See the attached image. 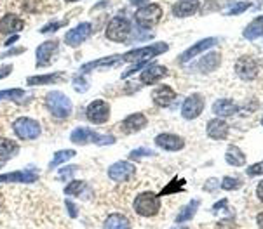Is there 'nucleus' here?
<instances>
[{"label":"nucleus","instance_id":"nucleus-51","mask_svg":"<svg viewBox=\"0 0 263 229\" xmlns=\"http://www.w3.org/2000/svg\"><path fill=\"white\" fill-rule=\"evenodd\" d=\"M171 229H188V227H185V226H174V227H171Z\"/></svg>","mask_w":263,"mask_h":229},{"label":"nucleus","instance_id":"nucleus-33","mask_svg":"<svg viewBox=\"0 0 263 229\" xmlns=\"http://www.w3.org/2000/svg\"><path fill=\"white\" fill-rule=\"evenodd\" d=\"M75 156V149H61V151H58L56 155H54L53 161L49 163V170H53L54 167H58V165H61L63 161H68L70 158Z\"/></svg>","mask_w":263,"mask_h":229},{"label":"nucleus","instance_id":"nucleus-49","mask_svg":"<svg viewBox=\"0 0 263 229\" xmlns=\"http://www.w3.org/2000/svg\"><path fill=\"white\" fill-rule=\"evenodd\" d=\"M16 40H18V35H14V37H11L9 40L6 42V47H11V45H13V43H14Z\"/></svg>","mask_w":263,"mask_h":229},{"label":"nucleus","instance_id":"nucleus-25","mask_svg":"<svg viewBox=\"0 0 263 229\" xmlns=\"http://www.w3.org/2000/svg\"><path fill=\"white\" fill-rule=\"evenodd\" d=\"M120 58L122 56H108V58H103V59H98V61H93V63H87L80 68V73H87L91 72L94 68H110V66H115L120 63Z\"/></svg>","mask_w":263,"mask_h":229},{"label":"nucleus","instance_id":"nucleus-16","mask_svg":"<svg viewBox=\"0 0 263 229\" xmlns=\"http://www.w3.org/2000/svg\"><path fill=\"white\" fill-rule=\"evenodd\" d=\"M167 73H169V72H167L166 66L152 65V66H148L147 70H143V72H141L140 80H141V84H145V85H154L155 82L160 80V78L167 77Z\"/></svg>","mask_w":263,"mask_h":229},{"label":"nucleus","instance_id":"nucleus-5","mask_svg":"<svg viewBox=\"0 0 263 229\" xmlns=\"http://www.w3.org/2000/svg\"><path fill=\"white\" fill-rule=\"evenodd\" d=\"M13 130L21 141H33V139H37L42 132L40 124H38L37 120H33V118H28V117L18 118L13 125Z\"/></svg>","mask_w":263,"mask_h":229},{"label":"nucleus","instance_id":"nucleus-23","mask_svg":"<svg viewBox=\"0 0 263 229\" xmlns=\"http://www.w3.org/2000/svg\"><path fill=\"white\" fill-rule=\"evenodd\" d=\"M222 56H220V52H209L206 54L202 59H199L197 63V70L201 73H211L214 72V70L220 66V63H222V59H220Z\"/></svg>","mask_w":263,"mask_h":229},{"label":"nucleus","instance_id":"nucleus-48","mask_svg":"<svg viewBox=\"0 0 263 229\" xmlns=\"http://www.w3.org/2000/svg\"><path fill=\"white\" fill-rule=\"evenodd\" d=\"M256 222H258V227L263 229V212H260V214H258V217H256Z\"/></svg>","mask_w":263,"mask_h":229},{"label":"nucleus","instance_id":"nucleus-18","mask_svg":"<svg viewBox=\"0 0 263 229\" xmlns=\"http://www.w3.org/2000/svg\"><path fill=\"white\" fill-rule=\"evenodd\" d=\"M152 99H154L157 106L166 108V106H169L171 102L176 99V92L167 85H159V87H155L154 92H152Z\"/></svg>","mask_w":263,"mask_h":229},{"label":"nucleus","instance_id":"nucleus-3","mask_svg":"<svg viewBox=\"0 0 263 229\" xmlns=\"http://www.w3.org/2000/svg\"><path fill=\"white\" fill-rule=\"evenodd\" d=\"M169 49V45L164 42H157L154 45H147V47H140V49H133L129 52H125L122 56V61L125 63H143V61H150L152 58L160 56L166 50Z\"/></svg>","mask_w":263,"mask_h":229},{"label":"nucleus","instance_id":"nucleus-27","mask_svg":"<svg viewBox=\"0 0 263 229\" xmlns=\"http://www.w3.org/2000/svg\"><path fill=\"white\" fill-rule=\"evenodd\" d=\"M18 151H19V146L16 144L14 141L6 139V137L0 139V163L11 160L13 156L18 155Z\"/></svg>","mask_w":263,"mask_h":229},{"label":"nucleus","instance_id":"nucleus-20","mask_svg":"<svg viewBox=\"0 0 263 229\" xmlns=\"http://www.w3.org/2000/svg\"><path fill=\"white\" fill-rule=\"evenodd\" d=\"M147 117L143 113H133L122 122V132L124 134H135L140 132L141 129L147 127Z\"/></svg>","mask_w":263,"mask_h":229},{"label":"nucleus","instance_id":"nucleus-41","mask_svg":"<svg viewBox=\"0 0 263 229\" xmlns=\"http://www.w3.org/2000/svg\"><path fill=\"white\" fill-rule=\"evenodd\" d=\"M248 176H249V177L263 176V161H258V163L251 165V167L248 168Z\"/></svg>","mask_w":263,"mask_h":229},{"label":"nucleus","instance_id":"nucleus-22","mask_svg":"<svg viewBox=\"0 0 263 229\" xmlns=\"http://www.w3.org/2000/svg\"><path fill=\"white\" fill-rule=\"evenodd\" d=\"M199 9V4L195 0H180L172 6V14L176 18H188V16L195 14Z\"/></svg>","mask_w":263,"mask_h":229},{"label":"nucleus","instance_id":"nucleus-46","mask_svg":"<svg viewBox=\"0 0 263 229\" xmlns=\"http://www.w3.org/2000/svg\"><path fill=\"white\" fill-rule=\"evenodd\" d=\"M256 196L263 201V181L261 183H258V188H256Z\"/></svg>","mask_w":263,"mask_h":229},{"label":"nucleus","instance_id":"nucleus-2","mask_svg":"<svg viewBox=\"0 0 263 229\" xmlns=\"http://www.w3.org/2000/svg\"><path fill=\"white\" fill-rule=\"evenodd\" d=\"M70 139L75 144H98V146H107L115 143V137L113 136H103V134H98L94 130L87 127H77L73 129V132L70 134Z\"/></svg>","mask_w":263,"mask_h":229},{"label":"nucleus","instance_id":"nucleus-10","mask_svg":"<svg viewBox=\"0 0 263 229\" xmlns=\"http://www.w3.org/2000/svg\"><path fill=\"white\" fill-rule=\"evenodd\" d=\"M136 172V167L131 161H117L108 168V177L115 183H124V181L131 179Z\"/></svg>","mask_w":263,"mask_h":229},{"label":"nucleus","instance_id":"nucleus-34","mask_svg":"<svg viewBox=\"0 0 263 229\" xmlns=\"http://www.w3.org/2000/svg\"><path fill=\"white\" fill-rule=\"evenodd\" d=\"M183 184H185V181H180V179H172L169 184H167L166 188H162L160 189V193L157 196H166V195H172V193H180L183 189Z\"/></svg>","mask_w":263,"mask_h":229},{"label":"nucleus","instance_id":"nucleus-37","mask_svg":"<svg viewBox=\"0 0 263 229\" xmlns=\"http://www.w3.org/2000/svg\"><path fill=\"white\" fill-rule=\"evenodd\" d=\"M143 156H155V153L148 148H138V149H133V151L129 153V160H140V158H143Z\"/></svg>","mask_w":263,"mask_h":229},{"label":"nucleus","instance_id":"nucleus-6","mask_svg":"<svg viewBox=\"0 0 263 229\" xmlns=\"http://www.w3.org/2000/svg\"><path fill=\"white\" fill-rule=\"evenodd\" d=\"M135 18L140 26H143V28H152V26H155L157 23L160 21V18H162V7H160L159 4H148V6L140 7V9L136 11Z\"/></svg>","mask_w":263,"mask_h":229},{"label":"nucleus","instance_id":"nucleus-8","mask_svg":"<svg viewBox=\"0 0 263 229\" xmlns=\"http://www.w3.org/2000/svg\"><path fill=\"white\" fill-rule=\"evenodd\" d=\"M85 117H87V120L91 122V124H96V125L105 124L110 117V104L103 99L93 101L91 104L87 106V109H85Z\"/></svg>","mask_w":263,"mask_h":229},{"label":"nucleus","instance_id":"nucleus-47","mask_svg":"<svg viewBox=\"0 0 263 229\" xmlns=\"http://www.w3.org/2000/svg\"><path fill=\"white\" fill-rule=\"evenodd\" d=\"M225 205H227V200H222V201H218V203H216V205H214V207H213V210H214V212H216V210H218V208L225 207Z\"/></svg>","mask_w":263,"mask_h":229},{"label":"nucleus","instance_id":"nucleus-42","mask_svg":"<svg viewBox=\"0 0 263 229\" xmlns=\"http://www.w3.org/2000/svg\"><path fill=\"white\" fill-rule=\"evenodd\" d=\"M66 21H60V23H49L47 26H44V28L40 30V33H51V31H56L60 30L61 26H65Z\"/></svg>","mask_w":263,"mask_h":229},{"label":"nucleus","instance_id":"nucleus-40","mask_svg":"<svg viewBox=\"0 0 263 229\" xmlns=\"http://www.w3.org/2000/svg\"><path fill=\"white\" fill-rule=\"evenodd\" d=\"M77 172V167L73 165V167H65V168H61L60 174H58V177H60L61 181H68L70 177L73 176V174Z\"/></svg>","mask_w":263,"mask_h":229},{"label":"nucleus","instance_id":"nucleus-38","mask_svg":"<svg viewBox=\"0 0 263 229\" xmlns=\"http://www.w3.org/2000/svg\"><path fill=\"white\" fill-rule=\"evenodd\" d=\"M73 87H75L77 92H85V90L89 89V82L84 78V75H77V77L73 78Z\"/></svg>","mask_w":263,"mask_h":229},{"label":"nucleus","instance_id":"nucleus-13","mask_svg":"<svg viewBox=\"0 0 263 229\" xmlns=\"http://www.w3.org/2000/svg\"><path fill=\"white\" fill-rule=\"evenodd\" d=\"M155 144L160 149H166V151H180V149L185 148L183 137L176 136V134H159L155 137Z\"/></svg>","mask_w":263,"mask_h":229},{"label":"nucleus","instance_id":"nucleus-1","mask_svg":"<svg viewBox=\"0 0 263 229\" xmlns=\"http://www.w3.org/2000/svg\"><path fill=\"white\" fill-rule=\"evenodd\" d=\"M46 106L51 111L54 118H60V120H65L72 115V101L66 94H63L61 90H51L46 96Z\"/></svg>","mask_w":263,"mask_h":229},{"label":"nucleus","instance_id":"nucleus-12","mask_svg":"<svg viewBox=\"0 0 263 229\" xmlns=\"http://www.w3.org/2000/svg\"><path fill=\"white\" fill-rule=\"evenodd\" d=\"M58 40H47L37 47V68H46L51 65V59L58 52Z\"/></svg>","mask_w":263,"mask_h":229},{"label":"nucleus","instance_id":"nucleus-19","mask_svg":"<svg viewBox=\"0 0 263 229\" xmlns=\"http://www.w3.org/2000/svg\"><path fill=\"white\" fill-rule=\"evenodd\" d=\"M213 45H216V38H204V40H199L195 45H192L190 49L185 50V52L180 56V63H188L190 59L199 56V54L204 52V50L211 49Z\"/></svg>","mask_w":263,"mask_h":229},{"label":"nucleus","instance_id":"nucleus-36","mask_svg":"<svg viewBox=\"0 0 263 229\" xmlns=\"http://www.w3.org/2000/svg\"><path fill=\"white\" fill-rule=\"evenodd\" d=\"M242 186L241 179H234V177H223L222 181V188L227 189V191H234V189H239Z\"/></svg>","mask_w":263,"mask_h":229},{"label":"nucleus","instance_id":"nucleus-39","mask_svg":"<svg viewBox=\"0 0 263 229\" xmlns=\"http://www.w3.org/2000/svg\"><path fill=\"white\" fill-rule=\"evenodd\" d=\"M249 6H251L249 2H239V4H235V6L230 7V9L227 11V14H229V16L241 14V13H244V11H248V9H249Z\"/></svg>","mask_w":263,"mask_h":229},{"label":"nucleus","instance_id":"nucleus-26","mask_svg":"<svg viewBox=\"0 0 263 229\" xmlns=\"http://www.w3.org/2000/svg\"><path fill=\"white\" fill-rule=\"evenodd\" d=\"M242 35H244V38H248V40H256V38L263 37V14L256 16L244 28V33Z\"/></svg>","mask_w":263,"mask_h":229},{"label":"nucleus","instance_id":"nucleus-28","mask_svg":"<svg viewBox=\"0 0 263 229\" xmlns=\"http://www.w3.org/2000/svg\"><path fill=\"white\" fill-rule=\"evenodd\" d=\"M225 160H227V163L234 165V167H242V165L246 163V155L237 148V146L230 144L225 153Z\"/></svg>","mask_w":263,"mask_h":229},{"label":"nucleus","instance_id":"nucleus-31","mask_svg":"<svg viewBox=\"0 0 263 229\" xmlns=\"http://www.w3.org/2000/svg\"><path fill=\"white\" fill-rule=\"evenodd\" d=\"M85 191H87V184L84 181H68V184L65 186V195L75 196V198H82Z\"/></svg>","mask_w":263,"mask_h":229},{"label":"nucleus","instance_id":"nucleus-50","mask_svg":"<svg viewBox=\"0 0 263 229\" xmlns=\"http://www.w3.org/2000/svg\"><path fill=\"white\" fill-rule=\"evenodd\" d=\"M131 4H136V6H140V4H143V2H147V0H129Z\"/></svg>","mask_w":263,"mask_h":229},{"label":"nucleus","instance_id":"nucleus-9","mask_svg":"<svg viewBox=\"0 0 263 229\" xmlns=\"http://www.w3.org/2000/svg\"><path fill=\"white\" fill-rule=\"evenodd\" d=\"M204 109V97L201 94H192L188 96L182 104V117L185 120H194L199 115L202 113Z\"/></svg>","mask_w":263,"mask_h":229},{"label":"nucleus","instance_id":"nucleus-35","mask_svg":"<svg viewBox=\"0 0 263 229\" xmlns=\"http://www.w3.org/2000/svg\"><path fill=\"white\" fill-rule=\"evenodd\" d=\"M25 90L23 89H6L0 90V101H18L19 97L25 96Z\"/></svg>","mask_w":263,"mask_h":229},{"label":"nucleus","instance_id":"nucleus-45","mask_svg":"<svg viewBox=\"0 0 263 229\" xmlns=\"http://www.w3.org/2000/svg\"><path fill=\"white\" fill-rule=\"evenodd\" d=\"M13 72V66L11 65H4V66H0V78H6V77H9V73Z\"/></svg>","mask_w":263,"mask_h":229},{"label":"nucleus","instance_id":"nucleus-29","mask_svg":"<svg viewBox=\"0 0 263 229\" xmlns=\"http://www.w3.org/2000/svg\"><path fill=\"white\" fill-rule=\"evenodd\" d=\"M103 229H131L129 219L122 214H112L107 217L103 224Z\"/></svg>","mask_w":263,"mask_h":229},{"label":"nucleus","instance_id":"nucleus-30","mask_svg":"<svg viewBox=\"0 0 263 229\" xmlns=\"http://www.w3.org/2000/svg\"><path fill=\"white\" fill-rule=\"evenodd\" d=\"M63 80V72L60 73H49V75H38V77H30L26 80V84L30 87L35 85H47V84H54V82Z\"/></svg>","mask_w":263,"mask_h":229},{"label":"nucleus","instance_id":"nucleus-15","mask_svg":"<svg viewBox=\"0 0 263 229\" xmlns=\"http://www.w3.org/2000/svg\"><path fill=\"white\" fill-rule=\"evenodd\" d=\"M38 181V176L35 172H28V170H19V172H9V174H2L0 176V184H30Z\"/></svg>","mask_w":263,"mask_h":229},{"label":"nucleus","instance_id":"nucleus-44","mask_svg":"<svg viewBox=\"0 0 263 229\" xmlns=\"http://www.w3.org/2000/svg\"><path fill=\"white\" fill-rule=\"evenodd\" d=\"M218 229H235L234 217H230V219H225V220H220V222H218Z\"/></svg>","mask_w":263,"mask_h":229},{"label":"nucleus","instance_id":"nucleus-53","mask_svg":"<svg viewBox=\"0 0 263 229\" xmlns=\"http://www.w3.org/2000/svg\"><path fill=\"white\" fill-rule=\"evenodd\" d=\"M261 125H263V118H261Z\"/></svg>","mask_w":263,"mask_h":229},{"label":"nucleus","instance_id":"nucleus-52","mask_svg":"<svg viewBox=\"0 0 263 229\" xmlns=\"http://www.w3.org/2000/svg\"><path fill=\"white\" fill-rule=\"evenodd\" d=\"M66 2H77V0H66Z\"/></svg>","mask_w":263,"mask_h":229},{"label":"nucleus","instance_id":"nucleus-21","mask_svg":"<svg viewBox=\"0 0 263 229\" xmlns=\"http://www.w3.org/2000/svg\"><path fill=\"white\" fill-rule=\"evenodd\" d=\"M207 136L211 139H225L229 136V124L222 118H214V120L207 122Z\"/></svg>","mask_w":263,"mask_h":229},{"label":"nucleus","instance_id":"nucleus-17","mask_svg":"<svg viewBox=\"0 0 263 229\" xmlns=\"http://www.w3.org/2000/svg\"><path fill=\"white\" fill-rule=\"evenodd\" d=\"M25 28V21L14 14H7L0 19V33L2 35H16Z\"/></svg>","mask_w":263,"mask_h":229},{"label":"nucleus","instance_id":"nucleus-14","mask_svg":"<svg viewBox=\"0 0 263 229\" xmlns=\"http://www.w3.org/2000/svg\"><path fill=\"white\" fill-rule=\"evenodd\" d=\"M89 35H91V25H89V23H80V25H77L75 28L70 30L68 33L65 35V42L68 43L70 47H78Z\"/></svg>","mask_w":263,"mask_h":229},{"label":"nucleus","instance_id":"nucleus-24","mask_svg":"<svg viewBox=\"0 0 263 229\" xmlns=\"http://www.w3.org/2000/svg\"><path fill=\"white\" fill-rule=\"evenodd\" d=\"M239 111V106L232 99H218L213 104V113L218 117H232Z\"/></svg>","mask_w":263,"mask_h":229},{"label":"nucleus","instance_id":"nucleus-4","mask_svg":"<svg viewBox=\"0 0 263 229\" xmlns=\"http://www.w3.org/2000/svg\"><path fill=\"white\" fill-rule=\"evenodd\" d=\"M133 207L136 214L141 217H154L160 210V200L154 191H143L136 196Z\"/></svg>","mask_w":263,"mask_h":229},{"label":"nucleus","instance_id":"nucleus-43","mask_svg":"<svg viewBox=\"0 0 263 229\" xmlns=\"http://www.w3.org/2000/svg\"><path fill=\"white\" fill-rule=\"evenodd\" d=\"M65 207H66V210H68V214L72 219H75V217L78 215V208L75 207V203H73L72 200H65Z\"/></svg>","mask_w":263,"mask_h":229},{"label":"nucleus","instance_id":"nucleus-7","mask_svg":"<svg viewBox=\"0 0 263 229\" xmlns=\"http://www.w3.org/2000/svg\"><path fill=\"white\" fill-rule=\"evenodd\" d=\"M131 23L125 18H113L107 26V38L112 42H125L131 35Z\"/></svg>","mask_w":263,"mask_h":229},{"label":"nucleus","instance_id":"nucleus-11","mask_svg":"<svg viewBox=\"0 0 263 229\" xmlns=\"http://www.w3.org/2000/svg\"><path fill=\"white\" fill-rule=\"evenodd\" d=\"M235 73L242 78V80H254L258 75V65L251 56H242L235 63Z\"/></svg>","mask_w":263,"mask_h":229},{"label":"nucleus","instance_id":"nucleus-32","mask_svg":"<svg viewBox=\"0 0 263 229\" xmlns=\"http://www.w3.org/2000/svg\"><path fill=\"white\" fill-rule=\"evenodd\" d=\"M199 205H201V200H192L190 203L185 205L182 208V212L176 215V222H187V220H190L195 215V212H197Z\"/></svg>","mask_w":263,"mask_h":229}]
</instances>
